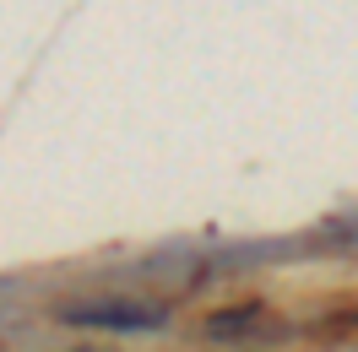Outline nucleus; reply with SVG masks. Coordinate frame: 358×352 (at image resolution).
I'll list each match as a JSON object with an SVG mask.
<instances>
[{
    "label": "nucleus",
    "mask_w": 358,
    "mask_h": 352,
    "mask_svg": "<svg viewBox=\"0 0 358 352\" xmlns=\"http://www.w3.org/2000/svg\"><path fill=\"white\" fill-rule=\"evenodd\" d=\"M71 325H98V330H157L163 309L157 304H92V309H71Z\"/></svg>",
    "instance_id": "f257e3e1"
}]
</instances>
